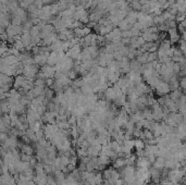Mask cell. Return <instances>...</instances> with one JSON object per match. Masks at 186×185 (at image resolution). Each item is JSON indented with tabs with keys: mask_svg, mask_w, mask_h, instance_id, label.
<instances>
[{
	"mask_svg": "<svg viewBox=\"0 0 186 185\" xmlns=\"http://www.w3.org/2000/svg\"><path fill=\"white\" fill-rule=\"evenodd\" d=\"M42 72H43V75L46 79H52V77H55V75H56L57 70H56V68H53V67H51V65H43Z\"/></svg>",
	"mask_w": 186,
	"mask_h": 185,
	"instance_id": "obj_2",
	"label": "cell"
},
{
	"mask_svg": "<svg viewBox=\"0 0 186 185\" xmlns=\"http://www.w3.org/2000/svg\"><path fill=\"white\" fill-rule=\"evenodd\" d=\"M117 98H118V92H115V89L113 87H108V89L105 92L104 99H106L107 101H112L113 102Z\"/></svg>",
	"mask_w": 186,
	"mask_h": 185,
	"instance_id": "obj_3",
	"label": "cell"
},
{
	"mask_svg": "<svg viewBox=\"0 0 186 185\" xmlns=\"http://www.w3.org/2000/svg\"><path fill=\"white\" fill-rule=\"evenodd\" d=\"M22 141H23V143H24V144H28V143L32 142L31 138H30V137H28L27 135H26V134H24V135L22 136Z\"/></svg>",
	"mask_w": 186,
	"mask_h": 185,
	"instance_id": "obj_12",
	"label": "cell"
},
{
	"mask_svg": "<svg viewBox=\"0 0 186 185\" xmlns=\"http://www.w3.org/2000/svg\"><path fill=\"white\" fill-rule=\"evenodd\" d=\"M145 147H146V144H145L143 139H140V138H136L135 139V148H136V150H144Z\"/></svg>",
	"mask_w": 186,
	"mask_h": 185,
	"instance_id": "obj_9",
	"label": "cell"
},
{
	"mask_svg": "<svg viewBox=\"0 0 186 185\" xmlns=\"http://www.w3.org/2000/svg\"><path fill=\"white\" fill-rule=\"evenodd\" d=\"M155 92L160 96V97H162V96H167V95H169L170 92H171V88H170V85H169V83L168 82H164V81H160L159 82V84L157 85V87H156Z\"/></svg>",
	"mask_w": 186,
	"mask_h": 185,
	"instance_id": "obj_1",
	"label": "cell"
},
{
	"mask_svg": "<svg viewBox=\"0 0 186 185\" xmlns=\"http://www.w3.org/2000/svg\"><path fill=\"white\" fill-rule=\"evenodd\" d=\"M108 145L110 146V148H111V149H113V150H115V151H117V149L120 147V145H121V144H120L118 141H115V139H112L111 142L109 143Z\"/></svg>",
	"mask_w": 186,
	"mask_h": 185,
	"instance_id": "obj_10",
	"label": "cell"
},
{
	"mask_svg": "<svg viewBox=\"0 0 186 185\" xmlns=\"http://www.w3.org/2000/svg\"><path fill=\"white\" fill-rule=\"evenodd\" d=\"M166 158L164 157H161V156H159V157H157V159H156V162L152 165V166L155 168V169H158V170H163L164 168H166Z\"/></svg>",
	"mask_w": 186,
	"mask_h": 185,
	"instance_id": "obj_5",
	"label": "cell"
},
{
	"mask_svg": "<svg viewBox=\"0 0 186 185\" xmlns=\"http://www.w3.org/2000/svg\"><path fill=\"white\" fill-rule=\"evenodd\" d=\"M111 159L107 156V155L102 154V153H100L99 156H98V166H109L110 163H111Z\"/></svg>",
	"mask_w": 186,
	"mask_h": 185,
	"instance_id": "obj_6",
	"label": "cell"
},
{
	"mask_svg": "<svg viewBox=\"0 0 186 185\" xmlns=\"http://www.w3.org/2000/svg\"><path fill=\"white\" fill-rule=\"evenodd\" d=\"M125 166H126V159L125 158H118L113 161V168L117 170H121Z\"/></svg>",
	"mask_w": 186,
	"mask_h": 185,
	"instance_id": "obj_7",
	"label": "cell"
},
{
	"mask_svg": "<svg viewBox=\"0 0 186 185\" xmlns=\"http://www.w3.org/2000/svg\"><path fill=\"white\" fill-rule=\"evenodd\" d=\"M135 166L137 168H143V169H150L151 163L149 162L148 158L146 157H138L136 160V165Z\"/></svg>",
	"mask_w": 186,
	"mask_h": 185,
	"instance_id": "obj_4",
	"label": "cell"
},
{
	"mask_svg": "<svg viewBox=\"0 0 186 185\" xmlns=\"http://www.w3.org/2000/svg\"><path fill=\"white\" fill-rule=\"evenodd\" d=\"M21 160L22 161H31V159H32V157L33 156H30V155H26V154H23V153H21Z\"/></svg>",
	"mask_w": 186,
	"mask_h": 185,
	"instance_id": "obj_11",
	"label": "cell"
},
{
	"mask_svg": "<svg viewBox=\"0 0 186 185\" xmlns=\"http://www.w3.org/2000/svg\"><path fill=\"white\" fill-rule=\"evenodd\" d=\"M169 85H170V88H171V92L172 91H175L177 88H180V82L177 81V79L173 76L171 80L169 81Z\"/></svg>",
	"mask_w": 186,
	"mask_h": 185,
	"instance_id": "obj_8",
	"label": "cell"
}]
</instances>
